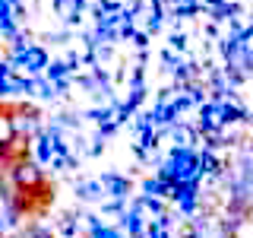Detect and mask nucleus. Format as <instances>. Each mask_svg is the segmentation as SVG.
<instances>
[{
	"label": "nucleus",
	"mask_w": 253,
	"mask_h": 238,
	"mask_svg": "<svg viewBox=\"0 0 253 238\" xmlns=\"http://www.w3.org/2000/svg\"><path fill=\"white\" fill-rule=\"evenodd\" d=\"M29 159V133H13L0 140V165L3 169H19Z\"/></svg>",
	"instance_id": "1"
},
{
	"label": "nucleus",
	"mask_w": 253,
	"mask_h": 238,
	"mask_svg": "<svg viewBox=\"0 0 253 238\" xmlns=\"http://www.w3.org/2000/svg\"><path fill=\"white\" fill-rule=\"evenodd\" d=\"M22 115H38V108L26 105V102H0V121H16Z\"/></svg>",
	"instance_id": "2"
}]
</instances>
